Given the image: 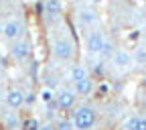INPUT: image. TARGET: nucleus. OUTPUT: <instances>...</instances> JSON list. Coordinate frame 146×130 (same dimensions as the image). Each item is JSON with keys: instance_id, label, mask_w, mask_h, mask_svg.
<instances>
[{"instance_id": "obj_1", "label": "nucleus", "mask_w": 146, "mask_h": 130, "mask_svg": "<svg viewBox=\"0 0 146 130\" xmlns=\"http://www.w3.org/2000/svg\"><path fill=\"white\" fill-rule=\"evenodd\" d=\"M73 128H79V130H89L94 128L98 122V114L91 106H75L73 108V116H71Z\"/></svg>"}, {"instance_id": "obj_2", "label": "nucleus", "mask_w": 146, "mask_h": 130, "mask_svg": "<svg viewBox=\"0 0 146 130\" xmlns=\"http://www.w3.org/2000/svg\"><path fill=\"white\" fill-rule=\"evenodd\" d=\"M53 55L59 61H71L73 57H75V43H73L69 37L55 39V43H53Z\"/></svg>"}, {"instance_id": "obj_3", "label": "nucleus", "mask_w": 146, "mask_h": 130, "mask_svg": "<svg viewBox=\"0 0 146 130\" xmlns=\"http://www.w3.org/2000/svg\"><path fill=\"white\" fill-rule=\"evenodd\" d=\"M77 94L73 91V87H61L59 91H55V104H57L59 112H69L75 108Z\"/></svg>"}, {"instance_id": "obj_4", "label": "nucleus", "mask_w": 146, "mask_h": 130, "mask_svg": "<svg viewBox=\"0 0 146 130\" xmlns=\"http://www.w3.org/2000/svg\"><path fill=\"white\" fill-rule=\"evenodd\" d=\"M31 55H33V47L29 41H25L23 37L21 39H16L12 41V47H10V57L18 63H23V61H29L31 59Z\"/></svg>"}, {"instance_id": "obj_5", "label": "nucleus", "mask_w": 146, "mask_h": 130, "mask_svg": "<svg viewBox=\"0 0 146 130\" xmlns=\"http://www.w3.org/2000/svg\"><path fill=\"white\" fill-rule=\"evenodd\" d=\"M23 33H25V25H23V21H18V18H8V21L2 25V37L6 41L21 39Z\"/></svg>"}, {"instance_id": "obj_6", "label": "nucleus", "mask_w": 146, "mask_h": 130, "mask_svg": "<svg viewBox=\"0 0 146 130\" xmlns=\"http://www.w3.org/2000/svg\"><path fill=\"white\" fill-rule=\"evenodd\" d=\"M104 41H106V35L96 29V31H91V33L87 35L85 47H87V51H89L91 55H100V51H102V47H104Z\"/></svg>"}, {"instance_id": "obj_7", "label": "nucleus", "mask_w": 146, "mask_h": 130, "mask_svg": "<svg viewBox=\"0 0 146 130\" xmlns=\"http://www.w3.org/2000/svg\"><path fill=\"white\" fill-rule=\"evenodd\" d=\"M4 102L10 110H21L25 106V91L18 89V87H10L4 96Z\"/></svg>"}, {"instance_id": "obj_8", "label": "nucleus", "mask_w": 146, "mask_h": 130, "mask_svg": "<svg viewBox=\"0 0 146 130\" xmlns=\"http://www.w3.org/2000/svg\"><path fill=\"white\" fill-rule=\"evenodd\" d=\"M94 89H96V83H94V77H89V75H85V77H81L77 81H73V91H75L77 96H81V98L91 96V94H94Z\"/></svg>"}, {"instance_id": "obj_9", "label": "nucleus", "mask_w": 146, "mask_h": 130, "mask_svg": "<svg viewBox=\"0 0 146 130\" xmlns=\"http://www.w3.org/2000/svg\"><path fill=\"white\" fill-rule=\"evenodd\" d=\"M110 59H112L114 67H118V69H126L128 65H132V63H134L132 53H130V51H126V49H118V51H114Z\"/></svg>"}, {"instance_id": "obj_10", "label": "nucleus", "mask_w": 146, "mask_h": 130, "mask_svg": "<svg viewBox=\"0 0 146 130\" xmlns=\"http://www.w3.org/2000/svg\"><path fill=\"white\" fill-rule=\"evenodd\" d=\"M77 21L81 27H94L98 25V12L96 8H81L77 10Z\"/></svg>"}, {"instance_id": "obj_11", "label": "nucleus", "mask_w": 146, "mask_h": 130, "mask_svg": "<svg viewBox=\"0 0 146 130\" xmlns=\"http://www.w3.org/2000/svg\"><path fill=\"white\" fill-rule=\"evenodd\" d=\"M43 10L49 18H59L63 14V2L61 0H45L43 2Z\"/></svg>"}, {"instance_id": "obj_12", "label": "nucleus", "mask_w": 146, "mask_h": 130, "mask_svg": "<svg viewBox=\"0 0 146 130\" xmlns=\"http://www.w3.org/2000/svg\"><path fill=\"white\" fill-rule=\"evenodd\" d=\"M122 126L128 128V130H146V116L134 114V116H130V118H126Z\"/></svg>"}, {"instance_id": "obj_13", "label": "nucleus", "mask_w": 146, "mask_h": 130, "mask_svg": "<svg viewBox=\"0 0 146 130\" xmlns=\"http://www.w3.org/2000/svg\"><path fill=\"white\" fill-rule=\"evenodd\" d=\"M85 75H89V73H87V69L83 65H71L69 67V73H67V77H69L71 83L77 81V79H81V77H85Z\"/></svg>"}, {"instance_id": "obj_14", "label": "nucleus", "mask_w": 146, "mask_h": 130, "mask_svg": "<svg viewBox=\"0 0 146 130\" xmlns=\"http://www.w3.org/2000/svg\"><path fill=\"white\" fill-rule=\"evenodd\" d=\"M4 126H6V128H10V130H14V128H21V126H23V120L18 118V114L8 112V114L4 116Z\"/></svg>"}, {"instance_id": "obj_15", "label": "nucleus", "mask_w": 146, "mask_h": 130, "mask_svg": "<svg viewBox=\"0 0 146 130\" xmlns=\"http://www.w3.org/2000/svg\"><path fill=\"white\" fill-rule=\"evenodd\" d=\"M41 120H36V118H29V120H23V126L21 128H27V130H36V128H41Z\"/></svg>"}, {"instance_id": "obj_16", "label": "nucleus", "mask_w": 146, "mask_h": 130, "mask_svg": "<svg viewBox=\"0 0 146 130\" xmlns=\"http://www.w3.org/2000/svg\"><path fill=\"white\" fill-rule=\"evenodd\" d=\"M112 53H114V45H112V41H104V47H102V51H100V57H112Z\"/></svg>"}, {"instance_id": "obj_17", "label": "nucleus", "mask_w": 146, "mask_h": 130, "mask_svg": "<svg viewBox=\"0 0 146 130\" xmlns=\"http://www.w3.org/2000/svg\"><path fill=\"white\" fill-rule=\"evenodd\" d=\"M53 98H55V91H53L51 87H45V89L41 91V100H43L45 104H47V102H51Z\"/></svg>"}, {"instance_id": "obj_18", "label": "nucleus", "mask_w": 146, "mask_h": 130, "mask_svg": "<svg viewBox=\"0 0 146 130\" xmlns=\"http://www.w3.org/2000/svg\"><path fill=\"white\" fill-rule=\"evenodd\" d=\"M57 128L59 130H71L73 128V122L67 120V118H61V120H57Z\"/></svg>"}, {"instance_id": "obj_19", "label": "nucleus", "mask_w": 146, "mask_h": 130, "mask_svg": "<svg viewBox=\"0 0 146 130\" xmlns=\"http://www.w3.org/2000/svg\"><path fill=\"white\" fill-rule=\"evenodd\" d=\"M132 57H134L136 63H142V65H144V63H146V49H140L136 55H132Z\"/></svg>"}, {"instance_id": "obj_20", "label": "nucleus", "mask_w": 146, "mask_h": 130, "mask_svg": "<svg viewBox=\"0 0 146 130\" xmlns=\"http://www.w3.org/2000/svg\"><path fill=\"white\" fill-rule=\"evenodd\" d=\"M33 102H36V94H35V91H27V94H25V106L33 104Z\"/></svg>"}, {"instance_id": "obj_21", "label": "nucleus", "mask_w": 146, "mask_h": 130, "mask_svg": "<svg viewBox=\"0 0 146 130\" xmlns=\"http://www.w3.org/2000/svg\"><path fill=\"white\" fill-rule=\"evenodd\" d=\"M0 2H6L8 4V2H14V0H0Z\"/></svg>"}, {"instance_id": "obj_22", "label": "nucleus", "mask_w": 146, "mask_h": 130, "mask_svg": "<svg viewBox=\"0 0 146 130\" xmlns=\"http://www.w3.org/2000/svg\"><path fill=\"white\" fill-rule=\"evenodd\" d=\"M0 104H2V91H0Z\"/></svg>"}]
</instances>
